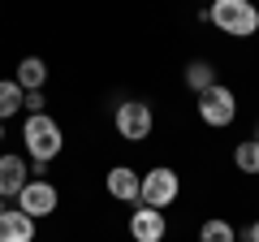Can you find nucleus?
I'll return each instance as SVG.
<instances>
[{
    "mask_svg": "<svg viewBox=\"0 0 259 242\" xmlns=\"http://www.w3.org/2000/svg\"><path fill=\"white\" fill-rule=\"evenodd\" d=\"M22 139H26V156L35 160V165H52V160L61 156V147H65L61 126H56L48 112L26 117V126H22Z\"/></svg>",
    "mask_w": 259,
    "mask_h": 242,
    "instance_id": "obj_1",
    "label": "nucleus"
},
{
    "mask_svg": "<svg viewBox=\"0 0 259 242\" xmlns=\"http://www.w3.org/2000/svg\"><path fill=\"white\" fill-rule=\"evenodd\" d=\"M207 22H216L233 39H250L259 30V9L250 0H216L212 9H207Z\"/></svg>",
    "mask_w": 259,
    "mask_h": 242,
    "instance_id": "obj_2",
    "label": "nucleus"
},
{
    "mask_svg": "<svg viewBox=\"0 0 259 242\" xmlns=\"http://www.w3.org/2000/svg\"><path fill=\"white\" fill-rule=\"evenodd\" d=\"M177 195H182V177H177L168 165H160V169H151V173H143V195H139L143 208H156V212H164V208L173 204Z\"/></svg>",
    "mask_w": 259,
    "mask_h": 242,
    "instance_id": "obj_3",
    "label": "nucleus"
},
{
    "mask_svg": "<svg viewBox=\"0 0 259 242\" xmlns=\"http://www.w3.org/2000/svg\"><path fill=\"white\" fill-rule=\"evenodd\" d=\"M112 126H117V134L125 143H143L151 134V126H156V117H151V104L143 100H125L117 104V112H112Z\"/></svg>",
    "mask_w": 259,
    "mask_h": 242,
    "instance_id": "obj_4",
    "label": "nucleus"
},
{
    "mask_svg": "<svg viewBox=\"0 0 259 242\" xmlns=\"http://www.w3.org/2000/svg\"><path fill=\"white\" fill-rule=\"evenodd\" d=\"M199 117H203V126H212V130H221V126H229L233 117H238V100H233L229 87L216 83L212 91L199 95Z\"/></svg>",
    "mask_w": 259,
    "mask_h": 242,
    "instance_id": "obj_5",
    "label": "nucleus"
},
{
    "mask_svg": "<svg viewBox=\"0 0 259 242\" xmlns=\"http://www.w3.org/2000/svg\"><path fill=\"white\" fill-rule=\"evenodd\" d=\"M56 204H61V195H56V186L48 182V177H35V182H26V190L18 195V208L30 216V221H44V216L56 212Z\"/></svg>",
    "mask_w": 259,
    "mask_h": 242,
    "instance_id": "obj_6",
    "label": "nucleus"
},
{
    "mask_svg": "<svg viewBox=\"0 0 259 242\" xmlns=\"http://www.w3.org/2000/svg\"><path fill=\"white\" fill-rule=\"evenodd\" d=\"M108 195L117 204H139L143 195V173H134L130 165H112L108 169Z\"/></svg>",
    "mask_w": 259,
    "mask_h": 242,
    "instance_id": "obj_7",
    "label": "nucleus"
},
{
    "mask_svg": "<svg viewBox=\"0 0 259 242\" xmlns=\"http://www.w3.org/2000/svg\"><path fill=\"white\" fill-rule=\"evenodd\" d=\"M164 212H156V208H134V216H130V238L134 242H164Z\"/></svg>",
    "mask_w": 259,
    "mask_h": 242,
    "instance_id": "obj_8",
    "label": "nucleus"
},
{
    "mask_svg": "<svg viewBox=\"0 0 259 242\" xmlns=\"http://www.w3.org/2000/svg\"><path fill=\"white\" fill-rule=\"evenodd\" d=\"M0 242H35V221L22 208H0Z\"/></svg>",
    "mask_w": 259,
    "mask_h": 242,
    "instance_id": "obj_9",
    "label": "nucleus"
},
{
    "mask_svg": "<svg viewBox=\"0 0 259 242\" xmlns=\"http://www.w3.org/2000/svg\"><path fill=\"white\" fill-rule=\"evenodd\" d=\"M22 190H26V160L0 156V199H18Z\"/></svg>",
    "mask_w": 259,
    "mask_h": 242,
    "instance_id": "obj_10",
    "label": "nucleus"
},
{
    "mask_svg": "<svg viewBox=\"0 0 259 242\" xmlns=\"http://www.w3.org/2000/svg\"><path fill=\"white\" fill-rule=\"evenodd\" d=\"M13 83L22 87V91H39V87L48 83V65L39 61V56H22V65H18V78Z\"/></svg>",
    "mask_w": 259,
    "mask_h": 242,
    "instance_id": "obj_11",
    "label": "nucleus"
},
{
    "mask_svg": "<svg viewBox=\"0 0 259 242\" xmlns=\"http://www.w3.org/2000/svg\"><path fill=\"white\" fill-rule=\"evenodd\" d=\"M186 87H190V91H212L216 87V69L207 65V61H190V65H186Z\"/></svg>",
    "mask_w": 259,
    "mask_h": 242,
    "instance_id": "obj_12",
    "label": "nucleus"
},
{
    "mask_svg": "<svg viewBox=\"0 0 259 242\" xmlns=\"http://www.w3.org/2000/svg\"><path fill=\"white\" fill-rule=\"evenodd\" d=\"M22 104H26V91H22L18 83H0V126H5L13 112H22Z\"/></svg>",
    "mask_w": 259,
    "mask_h": 242,
    "instance_id": "obj_13",
    "label": "nucleus"
},
{
    "mask_svg": "<svg viewBox=\"0 0 259 242\" xmlns=\"http://www.w3.org/2000/svg\"><path fill=\"white\" fill-rule=\"evenodd\" d=\"M233 165H238L242 173H259V143L255 139L238 143V147H233Z\"/></svg>",
    "mask_w": 259,
    "mask_h": 242,
    "instance_id": "obj_14",
    "label": "nucleus"
},
{
    "mask_svg": "<svg viewBox=\"0 0 259 242\" xmlns=\"http://www.w3.org/2000/svg\"><path fill=\"white\" fill-rule=\"evenodd\" d=\"M199 242H238V238H233V225L229 221L212 216V221H203V229H199Z\"/></svg>",
    "mask_w": 259,
    "mask_h": 242,
    "instance_id": "obj_15",
    "label": "nucleus"
},
{
    "mask_svg": "<svg viewBox=\"0 0 259 242\" xmlns=\"http://www.w3.org/2000/svg\"><path fill=\"white\" fill-rule=\"evenodd\" d=\"M22 108H30V117H39V112L48 108V100H44V91H26V104Z\"/></svg>",
    "mask_w": 259,
    "mask_h": 242,
    "instance_id": "obj_16",
    "label": "nucleus"
},
{
    "mask_svg": "<svg viewBox=\"0 0 259 242\" xmlns=\"http://www.w3.org/2000/svg\"><path fill=\"white\" fill-rule=\"evenodd\" d=\"M242 242H259V221H250V229H246V238Z\"/></svg>",
    "mask_w": 259,
    "mask_h": 242,
    "instance_id": "obj_17",
    "label": "nucleus"
},
{
    "mask_svg": "<svg viewBox=\"0 0 259 242\" xmlns=\"http://www.w3.org/2000/svg\"><path fill=\"white\" fill-rule=\"evenodd\" d=\"M0 143H5V126H0Z\"/></svg>",
    "mask_w": 259,
    "mask_h": 242,
    "instance_id": "obj_18",
    "label": "nucleus"
},
{
    "mask_svg": "<svg viewBox=\"0 0 259 242\" xmlns=\"http://www.w3.org/2000/svg\"><path fill=\"white\" fill-rule=\"evenodd\" d=\"M255 143H259V126H255Z\"/></svg>",
    "mask_w": 259,
    "mask_h": 242,
    "instance_id": "obj_19",
    "label": "nucleus"
}]
</instances>
